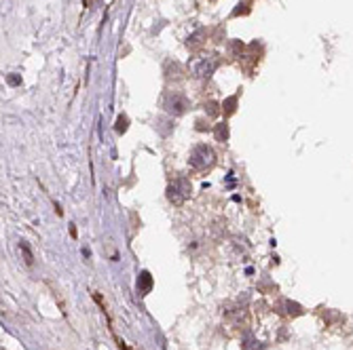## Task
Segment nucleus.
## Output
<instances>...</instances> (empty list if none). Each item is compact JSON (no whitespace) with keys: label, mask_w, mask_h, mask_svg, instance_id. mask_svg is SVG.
<instances>
[{"label":"nucleus","mask_w":353,"mask_h":350,"mask_svg":"<svg viewBox=\"0 0 353 350\" xmlns=\"http://www.w3.org/2000/svg\"><path fill=\"white\" fill-rule=\"evenodd\" d=\"M214 160H216V154L207 143H199V146H195L190 152V165L195 169H207L214 165Z\"/></svg>","instance_id":"1"},{"label":"nucleus","mask_w":353,"mask_h":350,"mask_svg":"<svg viewBox=\"0 0 353 350\" xmlns=\"http://www.w3.org/2000/svg\"><path fill=\"white\" fill-rule=\"evenodd\" d=\"M190 192H192V188H190L188 179L178 177V179H174V184H170V188H167V199H170L174 205H182L190 196Z\"/></svg>","instance_id":"2"},{"label":"nucleus","mask_w":353,"mask_h":350,"mask_svg":"<svg viewBox=\"0 0 353 350\" xmlns=\"http://www.w3.org/2000/svg\"><path fill=\"white\" fill-rule=\"evenodd\" d=\"M163 108H165V110L170 112V114H174V116H182V114L190 108V104H188V100H186V95L174 91V93H170V95H165Z\"/></svg>","instance_id":"3"},{"label":"nucleus","mask_w":353,"mask_h":350,"mask_svg":"<svg viewBox=\"0 0 353 350\" xmlns=\"http://www.w3.org/2000/svg\"><path fill=\"white\" fill-rule=\"evenodd\" d=\"M214 70H216V59H211V57L199 59L195 64V76L197 78H209L211 74H214Z\"/></svg>","instance_id":"4"},{"label":"nucleus","mask_w":353,"mask_h":350,"mask_svg":"<svg viewBox=\"0 0 353 350\" xmlns=\"http://www.w3.org/2000/svg\"><path fill=\"white\" fill-rule=\"evenodd\" d=\"M138 289H140V293L142 295H146L148 291L153 289V276H151V272H142L140 274V279H138Z\"/></svg>","instance_id":"5"},{"label":"nucleus","mask_w":353,"mask_h":350,"mask_svg":"<svg viewBox=\"0 0 353 350\" xmlns=\"http://www.w3.org/2000/svg\"><path fill=\"white\" fill-rule=\"evenodd\" d=\"M214 135L218 141H226L228 135H231V131H228V124L226 122H218L216 127H214Z\"/></svg>","instance_id":"6"},{"label":"nucleus","mask_w":353,"mask_h":350,"mask_svg":"<svg viewBox=\"0 0 353 350\" xmlns=\"http://www.w3.org/2000/svg\"><path fill=\"white\" fill-rule=\"evenodd\" d=\"M235 110H237V95L228 97V100H224V104H222V112H224V116L235 114Z\"/></svg>","instance_id":"7"},{"label":"nucleus","mask_w":353,"mask_h":350,"mask_svg":"<svg viewBox=\"0 0 353 350\" xmlns=\"http://www.w3.org/2000/svg\"><path fill=\"white\" fill-rule=\"evenodd\" d=\"M250 4H252V0H243V2H239V4H237V8L233 11V17L248 15V13H250Z\"/></svg>","instance_id":"8"},{"label":"nucleus","mask_w":353,"mask_h":350,"mask_svg":"<svg viewBox=\"0 0 353 350\" xmlns=\"http://www.w3.org/2000/svg\"><path fill=\"white\" fill-rule=\"evenodd\" d=\"M203 34H205V32L199 30V32H195V34L190 36V38H188V47H190V49H199V47H201V44H203V40H201Z\"/></svg>","instance_id":"9"},{"label":"nucleus","mask_w":353,"mask_h":350,"mask_svg":"<svg viewBox=\"0 0 353 350\" xmlns=\"http://www.w3.org/2000/svg\"><path fill=\"white\" fill-rule=\"evenodd\" d=\"M241 51H243V42L241 40H233L231 42V53L235 57H241Z\"/></svg>","instance_id":"10"},{"label":"nucleus","mask_w":353,"mask_h":350,"mask_svg":"<svg viewBox=\"0 0 353 350\" xmlns=\"http://www.w3.org/2000/svg\"><path fill=\"white\" fill-rule=\"evenodd\" d=\"M127 124H129V120H127V116H119V118H117V131L119 133H125L127 131Z\"/></svg>","instance_id":"11"},{"label":"nucleus","mask_w":353,"mask_h":350,"mask_svg":"<svg viewBox=\"0 0 353 350\" xmlns=\"http://www.w3.org/2000/svg\"><path fill=\"white\" fill-rule=\"evenodd\" d=\"M286 306H288V312H290V315H303V308L298 306V304H294V302H286Z\"/></svg>","instance_id":"12"},{"label":"nucleus","mask_w":353,"mask_h":350,"mask_svg":"<svg viewBox=\"0 0 353 350\" xmlns=\"http://www.w3.org/2000/svg\"><path fill=\"white\" fill-rule=\"evenodd\" d=\"M205 112H207L209 116H216L220 110H218V106H216L214 102H209V104H205Z\"/></svg>","instance_id":"13"},{"label":"nucleus","mask_w":353,"mask_h":350,"mask_svg":"<svg viewBox=\"0 0 353 350\" xmlns=\"http://www.w3.org/2000/svg\"><path fill=\"white\" fill-rule=\"evenodd\" d=\"M8 85H13V87H17V85H21V78L17 76V74H8Z\"/></svg>","instance_id":"14"},{"label":"nucleus","mask_w":353,"mask_h":350,"mask_svg":"<svg viewBox=\"0 0 353 350\" xmlns=\"http://www.w3.org/2000/svg\"><path fill=\"white\" fill-rule=\"evenodd\" d=\"M21 251H23V255H25V262L32 264V253H30V249H28V245H25V243H21Z\"/></svg>","instance_id":"15"}]
</instances>
